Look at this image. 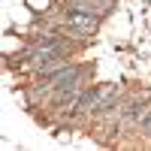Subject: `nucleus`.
Here are the masks:
<instances>
[{
    "instance_id": "f03ea898",
    "label": "nucleus",
    "mask_w": 151,
    "mask_h": 151,
    "mask_svg": "<svg viewBox=\"0 0 151 151\" xmlns=\"http://www.w3.org/2000/svg\"><path fill=\"white\" fill-rule=\"evenodd\" d=\"M145 130H148V133H151V115H148V118H145Z\"/></svg>"
},
{
    "instance_id": "f257e3e1",
    "label": "nucleus",
    "mask_w": 151,
    "mask_h": 151,
    "mask_svg": "<svg viewBox=\"0 0 151 151\" xmlns=\"http://www.w3.org/2000/svg\"><path fill=\"white\" fill-rule=\"evenodd\" d=\"M67 21H70L73 30H85V33H91L97 27V18L91 15V12H85V9H73L70 15H67Z\"/></svg>"
}]
</instances>
